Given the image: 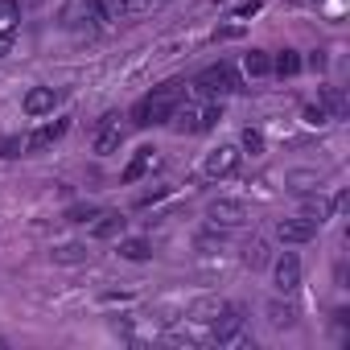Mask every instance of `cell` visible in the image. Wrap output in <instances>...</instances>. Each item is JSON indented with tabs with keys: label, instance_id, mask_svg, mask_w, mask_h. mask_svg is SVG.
Here are the masks:
<instances>
[{
	"label": "cell",
	"instance_id": "obj_1",
	"mask_svg": "<svg viewBox=\"0 0 350 350\" xmlns=\"http://www.w3.org/2000/svg\"><path fill=\"white\" fill-rule=\"evenodd\" d=\"M182 103V83H165L157 87L152 95H144L136 107H132V124L136 128H152V124H169L173 107Z\"/></svg>",
	"mask_w": 350,
	"mask_h": 350
},
{
	"label": "cell",
	"instance_id": "obj_2",
	"mask_svg": "<svg viewBox=\"0 0 350 350\" xmlns=\"http://www.w3.org/2000/svg\"><path fill=\"white\" fill-rule=\"evenodd\" d=\"M235 87H239V75H235L227 62L206 66V70L194 79V91H198V95H206V99H223V95H231Z\"/></svg>",
	"mask_w": 350,
	"mask_h": 350
},
{
	"label": "cell",
	"instance_id": "obj_3",
	"mask_svg": "<svg viewBox=\"0 0 350 350\" xmlns=\"http://www.w3.org/2000/svg\"><path fill=\"white\" fill-rule=\"evenodd\" d=\"M219 120H223L219 107H190V103H178L173 116H169V124L178 128V132H211Z\"/></svg>",
	"mask_w": 350,
	"mask_h": 350
},
{
	"label": "cell",
	"instance_id": "obj_4",
	"mask_svg": "<svg viewBox=\"0 0 350 350\" xmlns=\"http://www.w3.org/2000/svg\"><path fill=\"white\" fill-rule=\"evenodd\" d=\"M211 342L215 346H235V342H247L243 338V317H239V309H223L215 321H211Z\"/></svg>",
	"mask_w": 350,
	"mask_h": 350
},
{
	"label": "cell",
	"instance_id": "obj_5",
	"mask_svg": "<svg viewBox=\"0 0 350 350\" xmlns=\"http://www.w3.org/2000/svg\"><path fill=\"white\" fill-rule=\"evenodd\" d=\"M239 157H243V152H239L235 144H219V148H211V152H206L202 173H206V178H227V173H235Z\"/></svg>",
	"mask_w": 350,
	"mask_h": 350
},
{
	"label": "cell",
	"instance_id": "obj_6",
	"mask_svg": "<svg viewBox=\"0 0 350 350\" xmlns=\"http://www.w3.org/2000/svg\"><path fill=\"white\" fill-rule=\"evenodd\" d=\"M124 144V128H120V116L116 111H107L103 120H99V136H95V152L99 157H107V152H116Z\"/></svg>",
	"mask_w": 350,
	"mask_h": 350
},
{
	"label": "cell",
	"instance_id": "obj_7",
	"mask_svg": "<svg viewBox=\"0 0 350 350\" xmlns=\"http://www.w3.org/2000/svg\"><path fill=\"white\" fill-rule=\"evenodd\" d=\"M211 223L215 227H239V223H247V206L235 198H219V202H211Z\"/></svg>",
	"mask_w": 350,
	"mask_h": 350
},
{
	"label": "cell",
	"instance_id": "obj_8",
	"mask_svg": "<svg viewBox=\"0 0 350 350\" xmlns=\"http://www.w3.org/2000/svg\"><path fill=\"white\" fill-rule=\"evenodd\" d=\"M317 235V223H309V219H280L276 223V239L280 243H309Z\"/></svg>",
	"mask_w": 350,
	"mask_h": 350
},
{
	"label": "cell",
	"instance_id": "obj_9",
	"mask_svg": "<svg viewBox=\"0 0 350 350\" xmlns=\"http://www.w3.org/2000/svg\"><path fill=\"white\" fill-rule=\"evenodd\" d=\"M66 128H70V120H54V124H42L38 132H29V140H25V152H42V148H50L54 140H62V136H66Z\"/></svg>",
	"mask_w": 350,
	"mask_h": 350
},
{
	"label": "cell",
	"instance_id": "obj_10",
	"mask_svg": "<svg viewBox=\"0 0 350 350\" xmlns=\"http://www.w3.org/2000/svg\"><path fill=\"white\" fill-rule=\"evenodd\" d=\"M83 21H107L103 0H70V9H66V25H83Z\"/></svg>",
	"mask_w": 350,
	"mask_h": 350
},
{
	"label": "cell",
	"instance_id": "obj_11",
	"mask_svg": "<svg viewBox=\"0 0 350 350\" xmlns=\"http://www.w3.org/2000/svg\"><path fill=\"white\" fill-rule=\"evenodd\" d=\"M272 272H276V288H280V293H293V288L301 284V260H297L293 252H284Z\"/></svg>",
	"mask_w": 350,
	"mask_h": 350
},
{
	"label": "cell",
	"instance_id": "obj_12",
	"mask_svg": "<svg viewBox=\"0 0 350 350\" xmlns=\"http://www.w3.org/2000/svg\"><path fill=\"white\" fill-rule=\"evenodd\" d=\"M54 103H58V91H54V87H33V91H25V99H21L25 116H46V111H54Z\"/></svg>",
	"mask_w": 350,
	"mask_h": 350
},
{
	"label": "cell",
	"instance_id": "obj_13",
	"mask_svg": "<svg viewBox=\"0 0 350 350\" xmlns=\"http://www.w3.org/2000/svg\"><path fill=\"white\" fill-rule=\"evenodd\" d=\"M161 165V157H157V148H140L132 161H128V169H124V182H140L148 169H157Z\"/></svg>",
	"mask_w": 350,
	"mask_h": 350
},
{
	"label": "cell",
	"instance_id": "obj_14",
	"mask_svg": "<svg viewBox=\"0 0 350 350\" xmlns=\"http://www.w3.org/2000/svg\"><path fill=\"white\" fill-rule=\"evenodd\" d=\"M124 223H128V219H124L120 211H107V215L99 211V223L91 227V235H95V239H116V235H124Z\"/></svg>",
	"mask_w": 350,
	"mask_h": 350
},
{
	"label": "cell",
	"instance_id": "obj_15",
	"mask_svg": "<svg viewBox=\"0 0 350 350\" xmlns=\"http://www.w3.org/2000/svg\"><path fill=\"white\" fill-rule=\"evenodd\" d=\"M223 309H227V305H223L219 297H202V301H194V305H190V321H202V325H211V321H215Z\"/></svg>",
	"mask_w": 350,
	"mask_h": 350
},
{
	"label": "cell",
	"instance_id": "obj_16",
	"mask_svg": "<svg viewBox=\"0 0 350 350\" xmlns=\"http://www.w3.org/2000/svg\"><path fill=\"white\" fill-rule=\"evenodd\" d=\"M50 256H54V264H87V260H91L87 243H58Z\"/></svg>",
	"mask_w": 350,
	"mask_h": 350
},
{
	"label": "cell",
	"instance_id": "obj_17",
	"mask_svg": "<svg viewBox=\"0 0 350 350\" xmlns=\"http://www.w3.org/2000/svg\"><path fill=\"white\" fill-rule=\"evenodd\" d=\"M272 70H276L280 79H293V75L301 70V54H297V50H280V54L272 58Z\"/></svg>",
	"mask_w": 350,
	"mask_h": 350
},
{
	"label": "cell",
	"instance_id": "obj_18",
	"mask_svg": "<svg viewBox=\"0 0 350 350\" xmlns=\"http://www.w3.org/2000/svg\"><path fill=\"white\" fill-rule=\"evenodd\" d=\"M243 70H247L252 79H264V75H272V58H268L264 50H252V54L243 58Z\"/></svg>",
	"mask_w": 350,
	"mask_h": 350
},
{
	"label": "cell",
	"instance_id": "obj_19",
	"mask_svg": "<svg viewBox=\"0 0 350 350\" xmlns=\"http://www.w3.org/2000/svg\"><path fill=\"white\" fill-rule=\"evenodd\" d=\"M120 256L132 260V264H144V260L152 256V247H148V239H124V243H120Z\"/></svg>",
	"mask_w": 350,
	"mask_h": 350
},
{
	"label": "cell",
	"instance_id": "obj_20",
	"mask_svg": "<svg viewBox=\"0 0 350 350\" xmlns=\"http://www.w3.org/2000/svg\"><path fill=\"white\" fill-rule=\"evenodd\" d=\"M21 21V0H0V33H9Z\"/></svg>",
	"mask_w": 350,
	"mask_h": 350
},
{
	"label": "cell",
	"instance_id": "obj_21",
	"mask_svg": "<svg viewBox=\"0 0 350 350\" xmlns=\"http://www.w3.org/2000/svg\"><path fill=\"white\" fill-rule=\"evenodd\" d=\"M329 215H334V206H329L325 198H309V202H305V215H301V219H309V223H317V227H321V223H325Z\"/></svg>",
	"mask_w": 350,
	"mask_h": 350
},
{
	"label": "cell",
	"instance_id": "obj_22",
	"mask_svg": "<svg viewBox=\"0 0 350 350\" xmlns=\"http://www.w3.org/2000/svg\"><path fill=\"white\" fill-rule=\"evenodd\" d=\"M321 107H325L329 116H346V95H342L338 87H325V91H321Z\"/></svg>",
	"mask_w": 350,
	"mask_h": 350
},
{
	"label": "cell",
	"instance_id": "obj_23",
	"mask_svg": "<svg viewBox=\"0 0 350 350\" xmlns=\"http://www.w3.org/2000/svg\"><path fill=\"white\" fill-rule=\"evenodd\" d=\"M239 144H243V148H247L252 157H260V152H264V132H260V128H243Z\"/></svg>",
	"mask_w": 350,
	"mask_h": 350
},
{
	"label": "cell",
	"instance_id": "obj_24",
	"mask_svg": "<svg viewBox=\"0 0 350 350\" xmlns=\"http://www.w3.org/2000/svg\"><path fill=\"white\" fill-rule=\"evenodd\" d=\"M268 321H272V325H293V321H297V313H293L288 305L272 301V305H268Z\"/></svg>",
	"mask_w": 350,
	"mask_h": 350
},
{
	"label": "cell",
	"instance_id": "obj_25",
	"mask_svg": "<svg viewBox=\"0 0 350 350\" xmlns=\"http://www.w3.org/2000/svg\"><path fill=\"white\" fill-rule=\"evenodd\" d=\"M66 219H70V223H87V219H99V206H91V202H79V206H70V211H66Z\"/></svg>",
	"mask_w": 350,
	"mask_h": 350
},
{
	"label": "cell",
	"instance_id": "obj_26",
	"mask_svg": "<svg viewBox=\"0 0 350 350\" xmlns=\"http://www.w3.org/2000/svg\"><path fill=\"white\" fill-rule=\"evenodd\" d=\"M152 5V0H116V13L120 17H136V13H144Z\"/></svg>",
	"mask_w": 350,
	"mask_h": 350
},
{
	"label": "cell",
	"instance_id": "obj_27",
	"mask_svg": "<svg viewBox=\"0 0 350 350\" xmlns=\"http://www.w3.org/2000/svg\"><path fill=\"white\" fill-rule=\"evenodd\" d=\"M334 116L321 107V103H313V107H305V124H313V128H321V124H329Z\"/></svg>",
	"mask_w": 350,
	"mask_h": 350
},
{
	"label": "cell",
	"instance_id": "obj_28",
	"mask_svg": "<svg viewBox=\"0 0 350 350\" xmlns=\"http://www.w3.org/2000/svg\"><path fill=\"white\" fill-rule=\"evenodd\" d=\"M243 260H247V268H264V264H268V247H264V243H252Z\"/></svg>",
	"mask_w": 350,
	"mask_h": 350
},
{
	"label": "cell",
	"instance_id": "obj_29",
	"mask_svg": "<svg viewBox=\"0 0 350 350\" xmlns=\"http://www.w3.org/2000/svg\"><path fill=\"white\" fill-rule=\"evenodd\" d=\"M9 50H13V38H9V33H0V58H5Z\"/></svg>",
	"mask_w": 350,
	"mask_h": 350
}]
</instances>
